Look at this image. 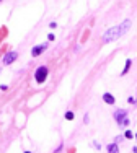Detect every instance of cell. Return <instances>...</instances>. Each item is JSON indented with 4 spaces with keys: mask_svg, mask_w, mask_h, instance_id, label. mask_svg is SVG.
<instances>
[{
    "mask_svg": "<svg viewBox=\"0 0 137 153\" xmlns=\"http://www.w3.org/2000/svg\"><path fill=\"white\" fill-rule=\"evenodd\" d=\"M131 20H124L119 26H113V28H110L108 31L103 34V43L105 44H108V43H111V41H114V39H119L121 36H124L126 33L129 31V28H131Z\"/></svg>",
    "mask_w": 137,
    "mask_h": 153,
    "instance_id": "6da1fadb",
    "label": "cell"
},
{
    "mask_svg": "<svg viewBox=\"0 0 137 153\" xmlns=\"http://www.w3.org/2000/svg\"><path fill=\"white\" fill-rule=\"evenodd\" d=\"M47 75H49V68L47 67H38L34 72V80L38 83H44L47 78Z\"/></svg>",
    "mask_w": 137,
    "mask_h": 153,
    "instance_id": "7a4b0ae2",
    "label": "cell"
},
{
    "mask_svg": "<svg viewBox=\"0 0 137 153\" xmlns=\"http://www.w3.org/2000/svg\"><path fill=\"white\" fill-rule=\"evenodd\" d=\"M16 57H18V52H15V51L8 52V54L3 57V64H5V65H10L12 62H15V60H16Z\"/></svg>",
    "mask_w": 137,
    "mask_h": 153,
    "instance_id": "3957f363",
    "label": "cell"
},
{
    "mask_svg": "<svg viewBox=\"0 0 137 153\" xmlns=\"http://www.w3.org/2000/svg\"><path fill=\"white\" fill-rule=\"evenodd\" d=\"M126 117H127V112H126L124 109H119V111H116V112H114V119H116V122L119 124V126H121V122L124 121Z\"/></svg>",
    "mask_w": 137,
    "mask_h": 153,
    "instance_id": "277c9868",
    "label": "cell"
},
{
    "mask_svg": "<svg viewBox=\"0 0 137 153\" xmlns=\"http://www.w3.org/2000/svg\"><path fill=\"white\" fill-rule=\"evenodd\" d=\"M46 47H47V44H41V46H34V47L31 49V55H33V57H36V55H39L41 52L44 51V49H46Z\"/></svg>",
    "mask_w": 137,
    "mask_h": 153,
    "instance_id": "5b68a950",
    "label": "cell"
},
{
    "mask_svg": "<svg viewBox=\"0 0 137 153\" xmlns=\"http://www.w3.org/2000/svg\"><path fill=\"white\" fill-rule=\"evenodd\" d=\"M103 101H105L106 104H114V103H116V99H114V96H113V94L105 93V94H103Z\"/></svg>",
    "mask_w": 137,
    "mask_h": 153,
    "instance_id": "8992f818",
    "label": "cell"
},
{
    "mask_svg": "<svg viewBox=\"0 0 137 153\" xmlns=\"http://www.w3.org/2000/svg\"><path fill=\"white\" fill-rule=\"evenodd\" d=\"M108 152L110 153H119V148H117L116 143H111V145H108Z\"/></svg>",
    "mask_w": 137,
    "mask_h": 153,
    "instance_id": "52a82bcc",
    "label": "cell"
},
{
    "mask_svg": "<svg viewBox=\"0 0 137 153\" xmlns=\"http://www.w3.org/2000/svg\"><path fill=\"white\" fill-rule=\"evenodd\" d=\"M131 65H132V60L127 59V60H126V67H124V70H122V73H121V75H126V73H127V70L131 68Z\"/></svg>",
    "mask_w": 137,
    "mask_h": 153,
    "instance_id": "ba28073f",
    "label": "cell"
},
{
    "mask_svg": "<svg viewBox=\"0 0 137 153\" xmlns=\"http://www.w3.org/2000/svg\"><path fill=\"white\" fill-rule=\"evenodd\" d=\"M65 119H67V121H72V119H74V112H72V111L65 112Z\"/></svg>",
    "mask_w": 137,
    "mask_h": 153,
    "instance_id": "9c48e42d",
    "label": "cell"
},
{
    "mask_svg": "<svg viewBox=\"0 0 137 153\" xmlns=\"http://www.w3.org/2000/svg\"><path fill=\"white\" fill-rule=\"evenodd\" d=\"M124 137H126V138H132L134 135H132V132H131V130H126V132H124Z\"/></svg>",
    "mask_w": 137,
    "mask_h": 153,
    "instance_id": "30bf717a",
    "label": "cell"
},
{
    "mask_svg": "<svg viewBox=\"0 0 137 153\" xmlns=\"http://www.w3.org/2000/svg\"><path fill=\"white\" fill-rule=\"evenodd\" d=\"M129 122H131V121H129V117H126L124 121L121 122V126H122V127H126V126H129Z\"/></svg>",
    "mask_w": 137,
    "mask_h": 153,
    "instance_id": "8fae6325",
    "label": "cell"
},
{
    "mask_svg": "<svg viewBox=\"0 0 137 153\" xmlns=\"http://www.w3.org/2000/svg\"><path fill=\"white\" fill-rule=\"evenodd\" d=\"M54 39H55V38H54L52 34H49V36H47V41H49V43H51V41H54Z\"/></svg>",
    "mask_w": 137,
    "mask_h": 153,
    "instance_id": "7c38bea8",
    "label": "cell"
},
{
    "mask_svg": "<svg viewBox=\"0 0 137 153\" xmlns=\"http://www.w3.org/2000/svg\"><path fill=\"white\" fill-rule=\"evenodd\" d=\"M25 153H29V152H25Z\"/></svg>",
    "mask_w": 137,
    "mask_h": 153,
    "instance_id": "4fadbf2b",
    "label": "cell"
},
{
    "mask_svg": "<svg viewBox=\"0 0 137 153\" xmlns=\"http://www.w3.org/2000/svg\"><path fill=\"white\" fill-rule=\"evenodd\" d=\"M136 138H137V135H136Z\"/></svg>",
    "mask_w": 137,
    "mask_h": 153,
    "instance_id": "5bb4252c",
    "label": "cell"
},
{
    "mask_svg": "<svg viewBox=\"0 0 137 153\" xmlns=\"http://www.w3.org/2000/svg\"><path fill=\"white\" fill-rule=\"evenodd\" d=\"M136 153H137V152H136Z\"/></svg>",
    "mask_w": 137,
    "mask_h": 153,
    "instance_id": "9a60e30c",
    "label": "cell"
}]
</instances>
